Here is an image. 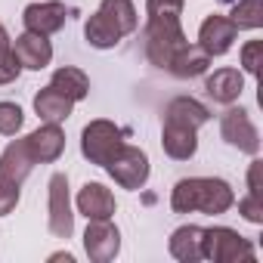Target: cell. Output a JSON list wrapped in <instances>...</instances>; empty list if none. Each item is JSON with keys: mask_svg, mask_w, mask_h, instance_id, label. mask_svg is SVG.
<instances>
[{"mask_svg": "<svg viewBox=\"0 0 263 263\" xmlns=\"http://www.w3.org/2000/svg\"><path fill=\"white\" fill-rule=\"evenodd\" d=\"M235 204V192L226 180L220 177H189L180 180L171 192V208L174 214H226Z\"/></svg>", "mask_w": 263, "mask_h": 263, "instance_id": "6da1fadb", "label": "cell"}, {"mask_svg": "<svg viewBox=\"0 0 263 263\" xmlns=\"http://www.w3.org/2000/svg\"><path fill=\"white\" fill-rule=\"evenodd\" d=\"M137 28H140V13L134 0H102L99 10L84 25V37L96 50H111L121 44V37L134 34Z\"/></svg>", "mask_w": 263, "mask_h": 263, "instance_id": "7a4b0ae2", "label": "cell"}, {"mask_svg": "<svg viewBox=\"0 0 263 263\" xmlns=\"http://www.w3.org/2000/svg\"><path fill=\"white\" fill-rule=\"evenodd\" d=\"M143 37H146V59L161 71H167V65L180 53V47L189 44L183 34L180 16H146Z\"/></svg>", "mask_w": 263, "mask_h": 263, "instance_id": "3957f363", "label": "cell"}, {"mask_svg": "<svg viewBox=\"0 0 263 263\" xmlns=\"http://www.w3.org/2000/svg\"><path fill=\"white\" fill-rule=\"evenodd\" d=\"M121 146H124V130L105 118H96L81 130V155L96 167H105Z\"/></svg>", "mask_w": 263, "mask_h": 263, "instance_id": "277c9868", "label": "cell"}, {"mask_svg": "<svg viewBox=\"0 0 263 263\" xmlns=\"http://www.w3.org/2000/svg\"><path fill=\"white\" fill-rule=\"evenodd\" d=\"M254 245L238 235L229 226H214L204 229V260L214 263H238V260H254Z\"/></svg>", "mask_w": 263, "mask_h": 263, "instance_id": "5b68a950", "label": "cell"}, {"mask_svg": "<svg viewBox=\"0 0 263 263\" xmlns=\"http://www.w3.org/2000/svg\"><path fill=\"white\" fill-rule=\"evenodd\" d=\"M105 171H108V177L121 186V189H130V192H137V189H143L146 186V180H149V155L143 152V149H137V146H121L118 149V155L105 164Z\"/></svg>", "mask_w": 263, "mask_h": 263, "instance_id": "8992f818", "label": "cell"}, {"mask_svg": "<svg viewBox=\"0 0 263 263\" xmlns=\"http://www.w3.org/2000/svg\"><path fill=\"white\" fill-rule=\"evenodd\" d=\"M50 201H47V226L56 238H68L74 232V214H71V195H68V177L53 174L50 177Z\"/></svg>", "mask_w": 263, "mask_h": 263, "instance_id": "52a82bcc", "label": "cell"}, {"mask_svg": "<svg viewBox=\"0 0 263 263\" xmlns=\"http://www.w3.org/2000/svg\"><path fill=\"white\" fill-rule=\"evenodd\" d=\"M220 137L245 155L260 152V134H257V127H254V121L245 108H226L220 115Z\"/></svg>", "mask_w": 263, "mask_h": 263, "instance_id": "ba28073f", "label": "cell"}, {"mask_svg": "<svg viewBox=\"0 0 263 263\" xmlns=\"http://www.w3.org/2000/svg\"><path fill=\"white\" fill-rule=\"evenodd\" d=\"M84 251L93 263H108L121 251V232L111 220H90L84 232Z\"/></svg>", "mask_w": 263, "mask_h": 263, "instance_id": "9c48e42d", "label": "cell"}, {"mask_svg": "<svg viewBox=\"0 0 263 263\" xmlns=\"http://www.w3.org/2000/svg\"><path fill=\"white\" fill-rule=\"evenodd\" d=\"M65 19H68V10L59 0H41V4H28L25 13H22V22H25V31H34V34H56L65 28Z\"/></svg>", "mask_w": 263, "mask_h": 263, "instance_id": "30bf717a", "label": "cell"}, {"mask_svg": "<svg viewBox=\"0 0 263 263\" xmlns=\"http://www.w3.org/2000/svg\"><path fill=\"white\" fill-rule=\"evenodd\" d=\"M235 37H238V28L229 22V16H208L204 22H201V28H198V47L214 59V56H226L229 50H232V44H235Z\"/></svg>", "mask_w": 263, "mask_h": 263, "instance_id": "8fae6325", "label": "cell"}, {"mask_svg": "<svg viewBox=\"0 0 263 263\" xmlns=\"http://www.w3.org/2000/svg\"><path fill=\"white\" fill-rule=\"evenodd\" d=\"M25 143L31 149L34 164H53L65 152V134H62V127L59 124H50V121H44L34 134H28Z\"/></svg>", "mask_w": 263, "mask_h": 263, "instance_id": "7c38bea8", "label": "cell"}, {"mask_svg": "<svg viewBox=\"0 0 263 263\" xmlns=\"http://www.w3.org/2000/svg\"><path fill=\"white\" fill-rule=\"evenodd\" d=\"M161 146H164V155L174 158V161H189L195 152H198V130L186 127V124H174V121H164L161 127Z\"/></svg>", "mask_w": 263, "mask_h": 263, "instance_id": "4fadbf2b", "label": "cell"}, {"mask_svg": "<svg viewBox=\"0 0 263 263\" xmlns=\"http://www.w3.org/2000/svg\"><path fill=\"white\" fill-rule=\"evenodd\" d=\"M13 53H16V59H19V65H22V68L41 71V68H47V65H50V59H53V44H50L44 34L25 31V34H19V37H16Z\"/></svg>", "mask_w": 263, "mask_h": 263, "instance_id": "5bb4252c", "label": "cell"}, {"mask_svg": "<svg viewBox=\"0 0 263 263\" xmlns=\"http://www.w3.org/2000/svg\"><path fill=\"white\" fill-rule=\"evenodd\" d=\"M167 251L180 263H198V260H204V229L192 226V223L174 229L171 241H167Z\"/></svg>", "mask_w": 263, "mask_h": 263, "instance_id": "9a60e30c", "label": "cell"}, {"mask_svg": "<svg viewBox=\"0 0 263 263\" xmlns=\"http://www.w3.org/2000/svg\"><path fill=\"white\" fill-rule=\"evenodd\" d=\"M115 211H118L115 195L102 183H87L78 192V214H84L87 220H111Z\"/></svg>", "mask_w": 263, "mask_h": 263, "instance_id": "2e32d148", "label": "cell"}, {"mask_svg": "<svg viewBox=\"0 0 263 263\" xmlns=\"http://www.w3.org/2000/svg\"><path fill=\"white\" fill-rule=\"evenodd\" d=\"M204 93H208L214 102L232 105V102L245 93V74H241L238 68H217L214 74L204 78Z\"/></svg>", "mask_w": 263, "mask_h": 263, "instance_id": "e0dca14e", "label": "cell"}, {"mask_svg": "<svg viewBox=\"0 0 263 263\" xmlns=\"http://www.w3.org/2000/svg\"><path fill=\"white\" fill-rule=\"evenodd\" d=\"M31 171H34V158H31V149L25 140H16L0 152V177H7V180L22 186L31 177Z\"/></svg>", "mask_w": 263, "mask_h": 263, "instance_id": "ac0fdd59", "label": "cell"}, {"mask_svg": "<svg viewBox=\"0 0 263 263\" xmlns=\"http://www.w3.org/2000/svg\"><path fill=\"white\" fill-rule=\"evenodd\" d=\"M164 121L186 124V127L198 130V127H204V124L211 121V111H208L204 102H198V99H192V96H177V99L167 102V108H164Z\"/></svg>", "mask_w": 263, "mask_h": 263, "instance_id": "d6986e66", "label": "cell"}, {"mask_svg": "<svg viewBox=\"0 0 263 263\" xmlns=\"http://www.w3.org/2000/svg\"><path fill=\"white\" fill-rule=\"evenodd\" d=\"M208 65H211V56H208L198 44H186V47H180V53L171 59L167 71H171L174 78H180V81H189V78L204 74Z\"/></svg>", "mask_w": 263, "mask_h": 263, "instance_id": "ffe728a7", "label": "cell"}, {"mask_svg": "<svg viewBox=\"0 0 263 263\" xmlns=\"http://www.w3.org/2000/svg\"><path fill=\"white\" fill-rule=\"evenodd\" d=\"M71 108H74V102H71L68 96H62L56 87H44V90L34 96V111H37L41 121L62 124V121H68Z\"/></svg>", "mask_w": 263, "mask_h": 263, "instance_id": "44dd1931", "label": "cell"}, {"mask_svg": "<svg viewBox=\"0 0 263 263\" xmlns=\"http://www.w3.org/2000/svg\"><path fill=\"white\" fill-rule=\"evenodd\" d=\"M50 87H56V90H59L62 96H68L71 102H81V99H87V96H90V78H87L81 68H74V65L56 68V71H53Z\"/></svg>", "mask_w": 263, "mask_h": 263, "instance_id": "7402d4cb", "label": "cell"}, {"mask_svg": "<svg viewBox=\"0 0 263 263\" xmlns=\"http://www.w3.org/2000/svg\"><path fill=\"white\" fill-rule=\"evenodd\" d=\"M229 22L241 31H254V28H263V0H238V4L232 7V16Z\"/></svg>", "mask_w": 263, "mask_h": 263, "instance_id": "603a6c76", "label": "cell"}, {"mask_svg": "<svg viewBox=\"0 0 263 263\" xmlns=\"http://www.w3.org/2000/svg\"><path fill=\"white\" fill-rule=\"evenodd\" d=\"M25 124V111L16 102H0V137H16Z\"/></svg>", "mask_w": 263, "mask_h": 263, "instance_id": "cb8c5ba5", "label": "cell"}, {"mask_svg": "<svg viewBox=\"0 0 263 263\" xmlns=\"http://www.w3.org/2000/svg\"><path fill=\"white\" fill-rule=\"evenodd\" d=\"M263 59V41H248L245 47H241V68L248 71V74H260V62Z\"/></svg>", "mask_w": 263, "mask_h": 263, "instance_id": "d4e9b609", "label": "cell"}, {"mask_svg": "<svg viewBox=\"0 0 263 263\" xmlns=\"http://www.w3.org/2000/svg\"><path fill=\"white\" fill-rule=\"evenodd\" d=\"M19 204V183L7 180V177H0V217H7L13 214Z\"/></svg>", "mask_w": 263, "mask_h": 263, "instance_id": "484cf974", "label": "cell"}, {"mask_svg": "<svg viewBox=\"0 0 263 263\" xmlns=\"http://www.w3.org/2000/svg\"><path fill=\"white\" fill-rule=\"evenodd\" d=\"M238 214H241L248 223H257V226H260V223H263V198L248 192V195L238 201Z\"/></svg>", "mask_w": 263, "mask_h": 263, "instance_id": "4316f807", "label": "cell"}, {"mask_svg": "<svg viewBox=\"0 0 263 263\" xmlns=\"http://www.w3.org/2000/svg\"><path fill=\"white\" fill-rule=\"evenodd\" d=\"M186 0H146V16H183Z\"/></svg>", "mask_w": 263, "mask_h": 263, "instance_id": "83f0119b", "label": "cell"}, {"mask_svg": "<svg viewBox=\"0 0 263 263\" xmlns=\"http://www.w3.org/2000/svg\"><path fill=\"white\" fill-rule=\"evenodd\" d=\"M19 71H22V65H19V59H16V53H13V50L0 56V87L13 84V81L19 78Z\"/></svg>", "mask_w": 263, "mask_h": 263, "instance_id": "f1b7e54d", "label": "cell"}, {"mask_svg": "<svg viewBox=\"0 0 263 263\" xmlns=\"http://www.w3.org/2000/svg\"><path fill=\"white\" fill-rule=\"evenodd\" d=\"M260 174H263V161H260V158H254V161H251V167H248V192L263 198V183H260Z\"/></svg>", "mask_w": 263, "mask_h": 263, "instance_id": "f546056e", "label": "cell"}, {"mask_svg": "<svg viewBox=\"0 0 263 263\" xmlns=\"http://www.w3.org/2000/svg\"><path fill=\"white\" fill-rule=\"evenodd\" d=\"M13 50V41H10V34H7V28L4 25H0V56H4V53H10Z\"/></svg>", "mask_w": 263, "mask_h": 263, "instance_id": "4dcf8cb0", "label": "cell"}]
</instances>
